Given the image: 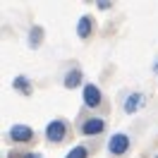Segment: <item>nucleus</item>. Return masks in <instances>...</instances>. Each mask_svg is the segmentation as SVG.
Returning <instances> with one entry per match:
<instances>
[{
    "instance_id": "nucleus-1",
    "label": "nucleus",
    "mask_w": 158,
    "mask_h": 158,
    "mask_svg": "<svg viewBox=\"0 0 158 158\" xmlns=\"http://www.w3.org/2000/svg\"><path fill=\"white\" fill-rule=\"evenodd\" d=\"M127 148H129V139L125 137V134H115V137L108 141V151L113 156H122Z\"/></svg>"
},
{
    "instance_id": "nucleus-5",
    "label": "nucleus",
    "mask_w": 158,
    "mask_h": 158,
    "mask_svg": "<svg viewBox=\"0 0 158 158\" xmlns=\"http://www.w3.org/2000/svg\"><path fill=\"white\" fill-rule=\"evenodd\" d=\"M103 127H106V125H103L101 118H91L81 125V132H84V134H98V132H103Z\"/></svg>"
},
{
    "instance_id": "nucleus-4",
    "label": "nucleus",
    "mask_w": 158,
    "mask_h": 158,
    "mask_svg": "<svg viewBox=\"0 0 158 158\" xmlns=\"http://www.w3.org/2000/svg\"><path fill=\"white\" fill-rule=\"evenodd\" d=\"M31 127H27V125H15V127L10 129V137L15 139V141H29L31 139Z\"/></svg>"
},
{
    "instance_id": "nucleus-11",
    "label": "nucleus",
    "mask_w": 158,
    "mask_h": 158,
    "mask_svg": "<svg viewBox=\"0 0 158 158\" xmlns=\"http://www.w3.org/2000/svg\"><path fill=\"white\" fill-rule=\"evenodd\" d=\"M39 34H41V29H39V27L31 31V48H36V46H39Z\"/></svg>"
},
{
    "instance_id": "nucleus-7",
    "label": "nucleus",
    "mask_w": 158,
    "mask_h": 158,
    "mask_svg": "<svg viewBox=\"0 0 158 158\" xmlns=\"http://www.w3.org/2000/svg\"><path fill=\"white\" fill-rule=\"evenodd\" d=\"M77 31H79V36H81V39H86V36L91 34V17H81L79 24H77Z\"/></svg>"
},
{
    "instance_id": "nucleus-6",
    "label": "nucleus",
    "mask_w": 158,
    "mask_h": 158,
    "mask_svg": "<svg viewBox=\"0 0 158 158\" xmlns=\"http://www.w3.org/2000/svg\"><path fill=\"white\" fill-rule=\"evenodd\" d=\"M141 106H144V96H141V94H132V96L125 101V110H127V113H137Z\"/></svg>"
},
{
    "instance_id": "nucleus-12",
    "label": "nucleus",
    "mask_w": 158,
    "mask_h": 158,
    "mask_svg": "<svg viewBox=\"0 0 158 158\" xmlns=\"http://www.w3.org/2000/svg\"><path fill=\"white\" fill-rule=\"evenodd\" d=\"M24 158H41V156H36V153H27Z\"/></svg>"
},
{
    "instance_id": "nucleus-8",
    "label": "nucleus",
    "mask_w": 158,
    "mask_h": 158,
    "mask_svg": "<svg viewBox=\"0 0 158 158\" xmlns=\"http://www.w3.org/2000/svg\"><path fill=\"white\" fill-rule=\"evenodd\" d=\"M79 79H81V74H79L77 69H72L67 77H65V86H67V89H74V86L79 84Z\"/></svg>"
},
{
    "instance_id": "nucleus-9",
    "label": "nucleus",
    "mask_w": 158,
    "mask_h": 158,
    "mask_svg": "<svg viewBox=\"0 0 158 158\" xmlns=\"http://www.w3.org/2000/svg\"><path fill=\"white\" fill-rule=\"evenodd\" d=\"M15 89L17 91H24V94H31V86H29V81L24 77H17L15 79Z\"/></svg>"
},
{
    "instance_id": "nucleus-10",
    "label": "nucleus",
    "mask_w": 158,
    "mask_h": 158,
    "mask_svg": "<svg viewBox=\"0 0 158 158\" xmlns=\"http://www.w3.org/2000/svg\"><path fill=\"white\" fill-rule=\"evenodd\" d=\"M67 158H86V148H84V146H74L67 153Z\"/></svg>"
},
{
    "instance_id": "nucleus-2",
    "label": "nucleus",
    "mask_w": 158,
    "mask_h": 158,
    "mask_svg": "<svg viewBox=\"0 0 158 158\" xmlns=\"http://www.w3.org/2000/svg\"><path fill=\"white\" fill-rule=\"evenodd\" d=\"M84 103H86L89 108H96V106L101 103L98 86H94V84H86V86H84Z\"/></svg>"
},
{
    "instance_id": "nucleus-3",
    "label": "nucleus",
    "mask_w": 158,
    "mask_h": 158,
    "mask_svg": "<svg viewBox=\"0 0 158 158\" xmlns=\"http://www.w3.org/2000/svg\"><path fill=\"white\" fill-rule=\"evenodd\" d=\"M46 134H48L50 141H62L65 139V122H60V120H53L46 129Z\"/></svg>"
}]
</instances>
